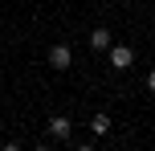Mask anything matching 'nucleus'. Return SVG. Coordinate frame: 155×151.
<instances>
[{
    "label": "nucleus",
    "mask_w": 155,
    "mask_h": 151,
    "mask_svg": "<svg viewBox=\"0 0 155 151\" xmlns=\"http://www.w3.org/2000/svg\"><path fill=\"white\" fill-rule=\"evenodd\" d=\"M106 57H110L114 70H131V65H135V49H131V45H110Z\"/></svg>",
    "instance_id": "f257e3e1"
},
{
    "label": "nucleus",
    "mask_w": 155,
    "mask_h": 151,
    "mask_svg": "<svg viewBox=\"0 0 155 151\" xmlns=\"http://www.w3.org/2000/svg\"><path fill=\"white\" fill-rule=\"evenodd\" d=\"M45 61L53 65V70H70V61H74V53H70V45H49V53H45Z\"/></svg>",
    "instance_id": "f03ea898"
},
{
    "label": "nucleus",
    "mask_w": 155,
    "mask_h": 151,
    "mask_svg": "<svg viewBox=\"0 0 155 151\" xmlns=\"http://www.w3.org/2000/svg\"><path fill=\"white\" fill-rule=\"evenodd\" d=\"M70 131H74L70 114H53L49 119V139H70Z\"/></svg>",
    "instance_id": "7ed1b4c3"
},
{
    "label": "nucleus",
    "mask_w": 155,
    "mask_h": 151,
    "mask_svg": "<svg viewBox=\"0 0 155 151\" xmlns=\"http://www.w3.org/2000/svg\"><path fill=\"white\" fill-rule=\"evenodd\" d=\"M110 45H114V41H110V29H106V25H98V29L90 33V49H94V53H106Z\"/></svg>",
    "instance_id": "20e7f679"
},
{
    "label": "nucleus",
    "mask_w": 155,
    "mask_h": 151,
    "mask_svg": "<svg viewBox=\"0 0 155 151\" xmlns=\"http://www.w3.org/2000/svg\"><path fill=\"white\" fill-rule=\"evenodd\" d=\"M90 131H94V135H106V131H110V114H94V119H90Z\"/></svg>",
    "instance_id": "39448f33"
},
{
    "label": "nucleus",
    "mask_w": 155,
    "mask_h": 151,
    "mask_svg": "<svg viewBox=\"0 0 155 151\" xmlns=\"http://www.w3.org/2000/svg\"><path fill=\"white\" fill-rule=\"evenodd\" d=\"M147 90H151V94H155V70L147 74Z\"/></svg>",
    "instance_id": "423d86ee"
}]
</instances>
